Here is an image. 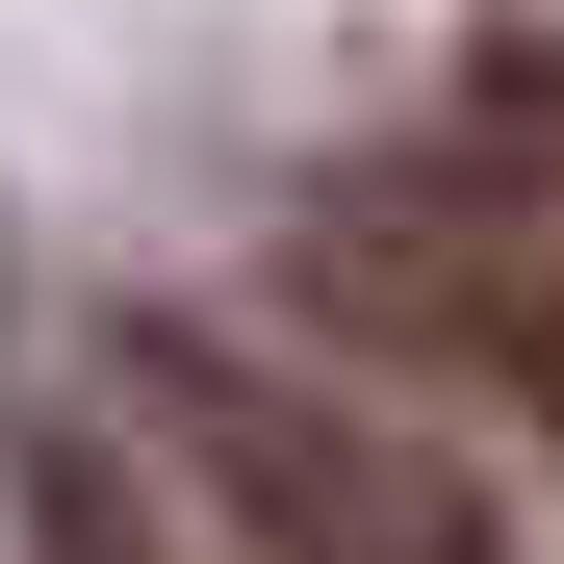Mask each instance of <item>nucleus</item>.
<instances>
[{
  "label": "nucleus",
  "instance_id": "f257e3e1",
  "mask_svg": "<svg viewBox=\"0 0 564 564\" xmlns=\"http://www.w3.org/2000/svg\"><path fill=\"white\" fill-rule=\"evenodd\" d=\"M104 386H129V436L180 462V513H206L231 564H488V488H462L411 411L282 386L257 334H180V308H154Z\"/></svg>",
  "mask_w": 564,
  "mask_h": 564
},
{
  "label": "nucleus",
  "instance_id": "20e7f679",
  "mask_svg": "<svg viewBox=\"0 0 564 564\" xmlns=\"http://www.w3.org/2000/svg\"><path fill=\"white\" fill-rule=\"evenodd\" d=\"M52 539H77V564H129V488H104V462H77V488H52Z\"/></svg>",
  "mask_w": 564,
  "mask_h": 564
},
{
  "label": "nucleus",
  "instance_id": "f03ea898",
  "mask_svg": "<svg viewBox=\"0 0 564 564\" xmlns=\"http://www.w3.org/2000/svg\"><path fill=\"white\" fill-rule=\"evenodd\" d=\"M282 308L386 386H488L513 436H564V257L488 206H308L282 231Z\"/></svg>",
  "mask_w": 564,
  "mask_h": 564
},
{
  "label": "nucleus",
  "instance_id": "7ed1b4c3",
  "mask_svg": "<svg viewBox=\"0 0 564 564\" xmlns=\"http://www.w3.org/2000/svg\"><path fill=\"white\" fill-rule=\"evenodd\" d=\"M436 206H564V26H462V77H436Z\"/></svg>",
  "mask_w": 564,
  "mask_h": 564
}]
</instances>
